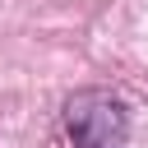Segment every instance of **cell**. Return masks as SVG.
<instances>
[{"label":"cell","mask_w":148,"mask_h":148,"mask_svg":"<svg viewBox=\"0 0 148 148\" xmlns=\"http://www.w3.org/2000/svg\"><path fill=\"white\" fill-rule=\"evenodd\" d=\"M65 134H69V148H125L130 111L106 88H79L65 102Z\"/></svg>","instance_id":"obj_1"}]
</instances>
